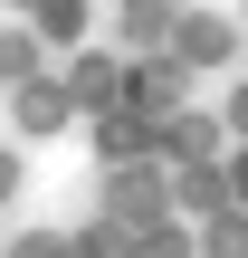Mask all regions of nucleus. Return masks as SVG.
<instances>
[{"label": "nucleus", "mask_w": 248, "mask_h": 258, "mask_svg": "<svg viewBox=\"0 0 248 258\" xmlns=\"http://www.w3.org/2000/svg\"><path fill=\"white\" fill-rule=\"evenodd\" d=\"M162 19H172V0H134V38H162Z\"/></svg>", "instance_id": "1"}, {"label": "nucleus", "mask_w": 248, "mask_h": 258, "mask_svg": "<svg viewBox=\"0 0 248 258\" xmlns=\"http://www.w3.org/2000/svg\"><path fill=\"white\" fill-rule=\"evenodd\" d=\"M10 191H19V153H0V201H10Z\"/></svg>", "instance_id": "2"}]
</instances>
